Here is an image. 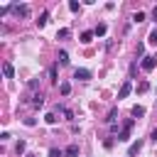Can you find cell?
I'll return each mask as SVG.
<instances>
[{
	"label": "cell",
	"instance_id": "obj_1",
	"mask_svg": "<svg viewBox=\"0 0 157 157\" xmlns=\"http://www.w3.org/2000/svg\"><path fill=\"white\" fill-rule=\"evenodd\" d=\"M132 123H135L132 118H128V120L123 123V130H120V135H118L120 142H128V140H130V128H132Z\"/></svg>",
	"mask_w": 157,
	"mask_h": 157
},
{
	"label": "cell",
	"instance_id": "obj_2",
	"mask_svg": "<svg viewBox=\"0 0 157 157\" xmlns=\"http://www.w3.org/2000/svg\"><path fill=\"white\" fill-rule=\"evenodd\" d=\"M155 66H157V59L155 56H142V69L145 71H152Z\"/></svg>",
	"mask_w": 157,
	"mask_h": 157
},
{
	"label": "cell",
	"instance_id": "obj_3",
	"mask_svg": "<svg viewBox=\"0 0 157 157\" xmlns=\"http://www.w3.org/2000/svg\"><path fill=\"white\" fill-rule=\"evenodd\" d=\"M130 91H132V83H130V81H125V83L120 86V91H118V101H120V98H128V96H130Z\"/></svg>",
	"mask_w": 157,
	"mask_h": 157
},
{
	"label": "cell",
	"instance_id": "obj_4",
	"mask_svg": "<svg viewBox=\"0 0 157 157\" xmlns=\"http://www.w3.org/2000/svg\"><path fill=\"white\" fill-rule=\"evenodd\" d=\"M12 10H15L20 17H29V5H12Z\"/></svg>",
	"mask_w": 157,
	"mask_h": 157
},
{
	"label": "cell",
	"instance_id": "obj_5",
	"mask_svg": "<svg viewBox=\"0 0 157 157\" xmlns=\"http://www.w3.org/2000/svg\"><path fill=\"white\" fill-rule=\"evenodd\" d=\"M74 76H76L78 81H88V78H91V71H88V69H76Z\"/></svg>",
	"mask_w": 157,
	"mask_h": 157
},
{
	"label": "cell",
	"instance_id": "obj_6",
	"mask_svg": "<svg viewBox=\"0 0 157 157\" xmlns=\"http://www.w3.org/2000/svg\"><path fill=\"white\" fill-rule=\"evenodd\" d=\"M140 150H142V142L137 140V142H132V145H130V150H128V157H135Z\"/></svg>",
	"mask_w": 157,
	"mask_h": 157
},
{
	"label": "cell",
	"instance_id": "obj_7",
	"mask_svg": "<svg viewBox=\"0 0 157 157\" xmlns=\"http://www.w3.org/2000/svg\"><path fill=\"white\" fill-rule=\"evenodd\" d=\"M64 157H78V145H69L64 150Z\"/></svg>",
	"mask_w": 157,
	"mask_h": 157
},
{
	"label": "cell",
	"instance_id": "obj_8",
	"mask_svg": "<svg viewBox=\"0 0 157 157\" xmlns=\"http://www.w3.org/2000/svg\"><path fill=\"white\" fill-rule=\"evenodd\" d=\"M32 105H34V108H42V105H44V96H42V93H34V96H32Z\"/></svg>",
	"mask_w": 157,
	"mask_h": 157
},
{
	"label": "cell",
	"instance_id": "obj_9",
	"mask_svg": "<svg viewBox=\"0 0 157 157\" xmlns=\"http://www.w3.org/2000/svg\"><path fill=\"white\" fill-rule=\"evenodd\" d=\"M2 74H5V78H12V76H15V69H12V64H2Z\"/></svg>",
	"mask_w": 157,
	"mask_h": 157
},
{
	"label": "cell",
	"instance_id": "obj_10",
	"mask_svg": "<svg viewBox=\"0 0 157 157\" xmlns=\"http://www.w3.org/2000/svg\"><path fill=\"white\" fill-rule=\"evenodd\" d=\"M59 91H61V96H69V93H71V83H69V81H61V83H59Z\"/></svg>",
	"mask_w": 157,
	"mask_h": 157
},
{
	"label": "cell",
	"instance_id": "obj_11",
	"mask_svg": "<svg viewBox=\"0 0 157 157\" xmlns=\"http://www.w3.org/2000/svg\"><path fill=\"white\" fill-rule=\"evenodd\" d=\"M69 34H71V29H69V27H61V29L56 32V39H69Z\"/></svg>",
	"mask_w": 157,
	"mask_h": 157
},
{
	"label": "cell",
	"instance_id": "obj_12",
	"mask_svg": "<svg viewBox=\"0 0 157 157\" xmlns=\"http://www.w3.org/2000/svg\"><path fill=\"white\" fill-rule=\"evenodd\" d=\"M93 37H96L93 32H81V42H83V44H91V42H93Z\"/></svg>",
	"mask_w": 157,
	"mask_h": 157
},
{
	"label": "cell",
	"instance_id": "obj_13",
	"mask_svg": "<svg viewBox=\"0 0 157 157\" xmlns=\"http://www.w3.org/2000/svg\"><path fill=\"white\" fill-rule=\"evenodd\" d=\"M47 22H49V12H42V15H39V20H37V27H44Z\"/></svg>",
	"mask_w": 157,
	"mask_h": 157
},
{
	"label": "cell",
	"instance_id": "obj_14",
	"mask_svg": "<svg viewBox=\"0 0 157 157\" xmlns=\"http://www.w3.org/2000/svg\"><path fill=\"white\" fill-rule=\"evenodd\" d=\"M130 113H132L135 118H142V115H145V108H142V105H132V110H130Z\"/></svg>",
	"mask_w": 157,
	"mask_h": 157
},
{
	"label": "cell",
	"instance_id": "obj_15",
	"mask_svg": "<svg viewBox=\"0 0 157 157\" xmlns=\"http://www.w3.org/2000/svg\"><path fill=\"white\" fill-rule=\"evenodd\" d=\"M105 29H108V27H105V25L101 22V25H98V27L93 29V34H96V37H103V34H105Z\"/></svg>",
	"mask_w": 157,
	"mask_h": 157
},
{
	"label": "cell",
	"instance_id": "obj_16",
	"mask_svg": "<svg viewBox=\"0 0 157 157\" xmlns=\"http://www.w3.org/2000/svg\"><path fill=\"white\" fill-rule=\"evenodd\" d=\"M25 150H27V145H25V140H20V142L15 145V152H17V155H25Z\"/></svg>",
	"mask_w": 157,
	"mask_h": 157
},
{
	"label": "cell",
	"instance_id": "obj_17",
	"mask_svg": "<svg viewBox=\"0 0 157 157\" xmlns=\"http://www.w3.org/2000/svg\"><path fill=\"white\" fill-rule=\"evenodd\" d=\"M59 64H69V54L66 52H59Z\"/></svg>",
	"mask_w": 157,
	"mask_h": 157
},
{
	"label": "cell",
	"instance_id": "obj_18",
	"mask_svg": "<svg viewBox=\"0 0 157 157\" xmlns=\"http://www.w3.org/2000/svg\"><path fill=\"white\" fill-rule=\"evenodd\" d=\"M137 91H140V93H145V91H150V83H147V81H140V86H137Z\"/></svg>",
	"mask_w": 157,
	"mask_h": 157
},
{
	"label": "cell",
	"instance_id": "obj_19",
	"mask_svg": "<svg viewBox=\"0 0 157 157\" xmlns=\"http://www.w3.org/2000/svg\"><path fill=\"white\" fill-rule=\"evenodd\" d=\"M44 120H47L49 125H54V123H56V115H54V113H47V115H44Z\"/></svg>",
	"mask_w": 157,
	"mask_h": 157
},
{
	"label": "cell",
	"instance_id": "obj_20",
	"mask_svg": "<svg viewBox=\"0 0 157 157\" xmlns=\"http://www.w3.org/2000/svg\"><path fill=\"white\" fill-rule=\"evenodd\" d=\"M49 157H64V152L56 150V147H52V150H49Z\"/></svg>",
	"mask_w": 157,
	"mask_h": 157
},
{
	"label": "cell",
	"instance_id": "obj_21",
	"mask_svg": "<svg viewBox=\"0 0 157 157\" xmlns=\"http://www.w3.org/2000/svg\"><path fill=\"white\" fill-rule=\"evenodd\" d=\"M78 7H81V5H78L76 0H71V2H69V10H71V12H78Z\"/></svg>",
	"mask_w": 157,
	"mask_h": 157
},
{
	"label": "cell",
	"instance_id": "obj_22",
	"mask_svg": "<svg viewBox=\"0 0 157 157\" xmlns=\"http://www.w3.org/2000/svg\"><path fill=\"white\" fill-rule=\"evenodd\" d=\"M115 115H118V110H115V108H113V110H110V113H108V118H105V123H113V120H115Z\"/></svg>",
	"mask_w": 157,
	"mask_h": 157
},
{
	"label": "cell",
	"instance_id": "obj_23",
	"mask_svg": "<svg viewBox=\"0 0 157 157\" xmlns=\"http://www.w3.org/2000/svg\"><path fill=\"white\" fill-rule=\"evenodd\" d=\"M150 44H155V47H157V29H152V32H150Z\"/></svg>",
	"mask_w": 157,
	"mask_h": 157
},
{
	"label": "cell",
	"instance_id": "obj_24",
	"mask_svg": "<svg viewBox=\"0 0 157 157\" xmlns=\"http://www.w3.org/2000/svg\"><path fill=\"white\" fill-rule=\"evenodd\" d=\"M132 20H135V22H142V20H145V12H135Z\"/></svg>",
	"mask_w": 157,
	"mask_h": 157
},
{
	"label": "cell",
	"instance_id": "obj_25",
	"mask_svg": "<svg viewBox=\"0 0 157 157\" xmlns=\"http://www.w3.org/2000/svg\"><path fill=\"white\" fill-rule=\"evenodd\" d=\"M49 78L56 83V66H52V69H49Z\"/></svg>",
	"mask_w": 157,
	"mask_h": 157
},
{
	"label": "cell",
	"instance_id": "obj_26",
	"mask_svg": "<svg viewBox=\"0 0 157 157\" xmlns=\"http://www.w3.org/2000/svg\"><path fill=\"white\" fill-rule=\"evenodd\" d=\"M150 137H152V142H157V128L152 130V135H150Z\"/></svg>",
	"mask_w": 157,
	"mask_h": 157
},
{
	"label": "cell",
	"instance_id": "obj_27",
	"mask_svg": "<svg viewBox=\"0 0 157 157\" xmlns=\"http://www.w3.org/2000/svg\"><path fill=\"white\" fill-rule=\"evenodd\" d=\"M152 17H155V20H157V7H155V10H152Z\"/></svg>",
	"mask_w": 157,
	"mask_h": 157
}]
</instances>
